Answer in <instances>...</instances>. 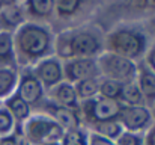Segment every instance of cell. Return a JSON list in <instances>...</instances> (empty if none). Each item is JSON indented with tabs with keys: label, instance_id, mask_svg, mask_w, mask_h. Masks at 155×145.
Masks as SVG:
<instances>
[{
	"label": "cell",
	"instance_id": "6da1fadb",
	"mask_svg": "<svg viewBox=\"0 0 155 145\" xmlns=\"http://www.w3.org/2000/svg\"><path fill=\"white\" fill-rule=\"evenodd\" d=\"M12 40L18 68L33 67L54 53V35L45 24L26 21L12 33Z\"/></svg>",
	"mask_w": 155,
	"mask_h": 145
},
{
	"label": "cell",
	"instance_id": "7a4b0ae2",
	"mask_svg": "<svg viewBox=\"0 0 155 145\" xmlns=\"http://www.w3.org/2000/svg\"><path fill=\"white\" fill-rule=\"evenodd\" d=\"M103 47L104 51H110L136 62L142 59L148 50V36L140 29L119 27L105 36Z\"/></svg>",
	"mask_w": 155,
	"mask_h": 145
},
{
	"label": "cell",
	"instance_id": "3957f363",
	"mask_svg": "<svg viewBox=\"0 0 155 145\" xmlns=\"http://www.w3.org/2000/svg\"><path fill=\"white\" fill-rule=\"evenodd\" d=\"M23 133L29 145L59 144L65 135V130L45 113L32 115L23 124Z\"/></svg>",
	"mask_w": 155,
	"mask_h": 145
},
{
	"label": "cell",
	"instance_id": "277c9868",
	"mask_svg": "<svg viewBox=\"0 0 155 145\" xmlns=\"http://www.w3.org/2000/svg\"><path fill=\"white\" fill-rule=\"evenodd\" d=\"M97 64L103 79H110L122 85L136 82L137 62L134 60H130L127 57H122L110 51H103L97 57Z\"/></svg>",
	"mask_w": 155,
	"mask_h": 145
},
{
	"label": "cell",
	"instance_id": "5b68a950",
	"mask_svg": "<svg viewBox=\"0 0 155 145\" xmlns=\"http://www.w3.org/2000/svg\"><path fill=\"white\" fill-rule=\"evenodd\" d=\"M120 107H122V104L119 101L107 100V98L97 95L91 100L80 101L78 113H80L83 124L94 126V124H98V123L117 119Z\"/></svg>",
	"mask_w": 155,
	"mask_h": 145
},
{
	"label": "cell",
	"instance_id": "8992f818",
	"mask_svg": "<svg viewBox=\"0 0 155 145\" xmlns=\"http://www.w3.org/2000/svg\"><path fill=\"white\" fill-rule=\"evenodd\" d=\"M69 40L74 57H98L104 51L103 38L94 29L69 30Z\"/></svg>",
	"mask_w": 155,
	"mask_h": 145
},
{
	"label": "cell",
	"instance_id": "52a82bcc",
	"mask_svg": "<svg viewBox=\"0 0 155 145\" xmlns=\"http://www.w3.org/2000/svg\"><path fill=\"white\" fill-rule=\"evenodd\" d=\"M15 94L24 103H27L32 109L41 107V104L44 103L45 91L39 83V80L35 77L32 67H26L18 71V83L15 88Z\"/></svg>",
	"mask_w": 155,
	"mask_h": 145
},
{
	"label": "cell",
	"instance_id": "ba28073f",
	"mask_svg": "<svg viewBox=\"0 0 155 145\" xmlns=\"http://www.w3.org/2000/svg\"><path fill=\"white\" fill-rule=\"evenodd\" d=\"M63 80L68 83H77L86 79H100V68L97 57H72L62 62Z\"/></svg>",
	"mask_w": 155,
	"mask_h": 145
},
{
	"label": "cell",
	"instance_id": "9c48e42d",
	"mask_svg": "<svg viewBox=\"0 0 155 145\" xmlns=\"http://www.w3.org/2000/svg\"><path fill=\"white\" fill-rule=\"evenodd\" d=\"M117 123L125 132L143 133L152 126L151 110L146 106H122Z\"/></svg>",
	"mask_w": 155,
	"mask_h": 145
},
{
	"label": "cell",
	"instance_id": "30bf717a",
	"mask_svg": "<svg viewBox=\"0 0 155 145\" xmlns=\"http://www.w3.org/2000/svg\"><path fill=\"white\" fill-rule=\"evenodd\" d=\"M35 77L42 85L44 91H50L56 85L63 82V71H62V60H59L54 54L48 56L32 67Z\"/></svg>",
	"mask_w": 155,
	"mask_h": 145
},
{
	"label": "cell",
	"instance_id": "8fae6325",
	"mask_svg": "<svg viewBox=\"0 0 155 145\" xmlns=\"http://www.w3.org/2000/svg\"><path fill=\"white\" fill-rule=\"evenodd\" d=\"M41 109L45 112V115H48L50 118H53L65 132L74 130V129H78V127H83V123H81V118H80L78 110L57 106L53 101H50L48 98L44 100V103L41 104Z\"/></svg>",
	"mask_w": 155,
	"mask_h": 145
},
{
	"label": "cell",
	"instance_id": "7c38bea8",
	"mask_svg": "<svg viewBox=\"0 0 155 145\" xmlns=\"http://www.w3.org/2000/svg\"><path fill=\"white\" fill-rule=\"evenodd\" d=\"M26 23V9L24 3L6 2L0 9V30L14 33L21 24Z\"/></svg>",
	"mask_w": 155,
	"mask_h": 145
},
{
	"label": "cell",
	"instance_id": "4fadbf2b",
	"mask_svg": "<svg viewBox=\"0 0 155 145\" xmlns=\"http://www.w3.org/2000/svg\"><path fill=\"white\" fill-rule=\"evenodd\" d=\"M136 83L143 95L145 104L149 109L155 101V73L143 62H137V76Z\"/></svg>",
	"mask_w": 155,
	"mask_h": 145
},
{
	"label": "cell",
	"instance_id": "5bb4252c",
	"mask_svg": "<svg viewBox=\"0 0 155 145\" xmlns=\"http://www.w3.org/2000/svg\"><path fill=\"white\" fill-rule=\"evenodd\" d=\"M48 92V100L53 101L54 104L57 106H62V107H68V109H74V110H78V106H80V101L75 95V91H74V85L72 83H68V82H60L59 85H56L54 88H51Z\"/></svg>",
	"mask_w": 155,
	"mask_h": 145
},
{
	"label": "cell",
	"instance_id": "9a60e30c",
	"mask_svg": "<svg viewBox=\"0 0 155 145\" xmlns=\"http://www.w3.org/2000/svg\"><path fill=\"white\" fill-rule=\"evenodd\" d=\"M2 104L9 110V113L15 119V124H24L32 116V107L27 103H24L15 92L5 98Z\"/></svg>",
	"mask_w": 155,
	"mask_h": 145
},
{
	"label": "cell",
	"instance_id": "2e32d148",
	"mask_svg": "<svg viewBox=\"0 0 155 145\" xmlns=\"http://www.w3.org/2000/svg\"><path fill=\"white\" fill-rule=\"evenodd\" d=\"M0 68H11L18 71L12 33L3 30H0Z\"/></svg>",
	"mask_w": 155,
	"mask_h": 145
},
{
	"label": "cell",
	"instance_id": "e0dca14e",
	"mask_svg": "<svg viewBox=\"0 0 155 145\" xmlns=\"http://www.w3.org/2000/svg\"><path fill=\"white\" fill-rule=\"evenodd\" d=\"M24 9L35 18H50L54 12V0H30L24 3Z\"/></svg>",
	"mask_w": 155,
	"mask_h": 145
},
{
	"label": "cell",
	"instance_id": "ac0fdd59",
	"mask_svg": "<svg viewBox=\"0 0 155 145\" xmlns=\"http://www.w3.org/2000/svg\"><path fill=\"white\" fill-rule=\"evenodd\" d=\"M18 83V71L11 68H0V100L14 94Z\"/></svg>",
	"mask_w": 155,
	"mask_h": 145
},
{
	"label": "cell",
	"instance_id": "d6986e66",
	"mask_svg": "<svg viewBox=\"0 0 155 145\" xmlns=\"http://www.w3.org/2000/svg\"><path fill=\"white\" fill-rule=\"evenodd\" d=\"M119 103L122 106H146L143 95H142L136 82L124 85V89H122L120 97H119Z\"/></svg>",
	"mask_w": 155,
	"mask_h": 145
},
{
	"label": "cell",
	"instance_id": "ffe728a7",
	"mask_svg": "<svg viewBox=\"0 0 155 145\" xmlns=\"http://www.w3.org/2000/svg\"><path fill=\"white\" fill-rule=\"evenodd\" d=\"M100 79H86V80L74 83V91H75V95L78 98V101L91 100V98L98 95Z\"/></svg>",
	"mask_w": 155,
	"mask_h": 145
},
{
	"label": "cell",
	"instance_id": "44dd1931",
	"mask_svg": "<svg viewBox=\"0 0 155 145\" xmlns=\"http://www.w3.org/2000/svg\"><path fill=\"white\" fill-rule=\"evenodd\" d=\"M89 127H91V132H94V133H97L100 136H104V138H107L110 141H116L124 132V129L117 123V119L98 123V124H94V126H89Z\"/></svg>",
	"mask_w": 155,
	"mask_h": 145
},
{
	"label": "cell",
	"instance_id": "7402d4cb",
	"mask_svg": "<svg viewBox=\"0 0 155 145\" xmlns=\"http://www.w3.org/2000/svg\"><path fill=\"white\" fill-rule=\"evenodd\" d=\"M124 89V85L110 79H100V88H98V95L107 98V100H114L119 101L120 92Z\"/></svg>",
	"mask_w": 155,
	"mask_h": 145
},
{
	"label": "cell",
	"instance_id": "603a6c76",
	"mask_svg": "<svg viewBox=\"0 0 155 145\" xmlns=\"http://www.w3.org/2000/svg\"><path fill=\"white\" fill-rule=\"evenodd\" d=\"M87 135H89V132L84 127L68 130V132H65L59 145H87Z\"/></svg>",
	"mask_w": 155,
	"mask_h": 145
},
{
	"label": "cell",
	"instance_id": "cb8c5ba5",
	"mask_svg": "<svg viewBox=\"0 0 155 145\" xmlns=\"http://www.w3.org/2000/svg\"><path fill=\"white\" fill-rule=\"evenodd\" d=\"M81 6V2L78 0H56L54 2V12L60 18L72 17Z\"/></svg>",
	"mask_w": 155,
	"mask_h": 145
},
{
	"label": "cell",
	"instance_id": "d4e9b609",
	"mask_svg": "<svg viewBox=\"0 0 155 145\" xmlns=\"http://www.w3.org/2000/svg\"><path fill=\"white\" fill-rule=\"evenodd\" d=\"M15 127V119L9 113V110L0 103V138L9 136L14 132Z\"/></svg>",
	"mask_w": 155,
	"mask_h": 145
},
{
	"label": "cell",
	"instance_id": "484cf974",
	"mask_svg": "<svg viewBox=\"0 0 155 145\" xmlns=\"http://www.w3.org/2000/svg\"><path fill=\"white\" fill-rule=\"evenodd\" d=\"M116 145H143V133L122 132V135L114 141Z\"/></svg>",
	"mask_w": 155,
	"mask_h": 145
},
{
	"label": "cell",
	"instance_id": "4316f807",
	"mask_svg": "<svg viewBox=\"0 0 155 145\" xmlns=\"http://www.w3.org/2000/svg\"><path fill=\"white\" fill-rule=\"evenodd\" d=\"M87 145H116L114 141H110L104 136H100L94 132L89 130V135H87Z\"/></svg>",
	"mask_w": 155,
	"mask_h": 145
},
{
	"label": "cell",
	"instance_id": "83f0119b",
	"mask_svg": "<svg viewBox=\"0 0 155 145\" xmlns=\"http://www.w3.org/2000/svg\"><path fill=\"white\" fill-rule=\"evenodd\" d=\"M143 62L152 70L155 73V44L152 47H149L146 50V53H145V59H143Z\"/></svg>",
	"mask_w": 155,
	"mask_h": 145
},
{
	"label": "cell",
	"instance_id": "f1b7e54d",
	"mask_svg": "<svg viewBox=\"0 0 155 145\" xmlns=\"http://www.w3.org/2000/svg\"><path fill=\"white\" fill-rule=\"evenodd\" d=\"M143 145H155V124H152L143 135Z\"/></svg>",
	"mask_w": 155,
	"mask_h": 145
},
{
	"label": "cell",
	"instance_id": "f546056e",
	"mask_svg": "<svg viewBox=\"0 0 155 145\" xmlns=\"http://www.w3.org/2000/svg\"><path fill=\"white\" fill-rule=\"evenodd\" d=\"M0 145H15V141H14L12 133H11L9 136H3V138H0Z\"/></svg>",
	"mask_w": 155,
	"mask_h": 145
},
{
	"label": "cell",
	"instance_id": "4dcf8cb0",
	"mask_svg": "<svg viewBox=\"0 0 155 145\" xmlns=\"http://www.w3.org/2000/svg\"><path fill=\"white\" fill-rule=\"evenodd\" d=\"M149 110H151V116H152V121H155V101H154V104L149 107Z\"/></svg>",
	"mask_w": 155,
	"mask_h": 145
},
{
	"label": "cell",
	"instance_id": "1f68e13d",
	"mask_svg": "<svg viewBox=\"0 0 155 145\" xmlns=\"http://www.w3.org/2000/svg\"><path fill=\"white\" fill-rule=\"evenodd\" d=\"M44 145H59V144H44Z\"/></svg>",
	"mask_w": 155,
	"mask_h": 145
}]
</instances>
